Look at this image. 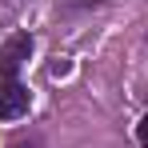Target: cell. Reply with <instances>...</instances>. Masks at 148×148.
Returning <instances> with one entry per match:
<instances>
[{
	"mask_svg": "<svg viewBox=\"0 0 148 148\" xmlns=\"http://www.w3.org/2000/svg\"><path fill=\"white\" fill-rule=\"evenodd\" d=\"M28 56H32V36H28V32L8 36V40L0 44V76H4V80H12V76H16V68L24 64Z\"/></svg>",
	"mask_w": 148,
	"mask_h": 148,
	"instance_id": "cell-1",
	"label": "cell"
},
{
	"mask_svg": "<svg viewBox=\"0 0 148 148\" xmlns=\"http://www.w3.org/2000/svg\"><path fill=\"white\" fill-rule=\"evenodd\" d=\"M28 112V88L16 80H4L0 84V120H16Z\"/></svg>",
	"mask_w": 148,
	"mask_h": 148,
	"instance_id": "cell-2",
	"label": "cell"
},
{
	"mask_svg": "<svg viewBox=\"0 0 148 148\" xmlns=\"http://www.w3.org/2000/svg\"><path fill=\"white\" fill-rule=\"evenodd\" d=\"M136 140H140V144L148 148V116H144V120H140V124H136Z\"/></svg>",
	"mask_w": 148,
	"mask_h": 148,
	"instance_id": "cell-3",
	"label": "cell"
},
{
	"mask_svg": "<svg viewBox=\"0 0 148 148\" xmlns=\"http://www.w3.org/2000/svg\"><path fill=\"white\" fill-rule=\"evenodd\" d=\"M12 148H28V144H12Z\"/></svg>",
	"mask_w": 148,
	"mask_h": 148,
	"instance_id": "cell-4",
	"label": "cell"
}]
</instances>
